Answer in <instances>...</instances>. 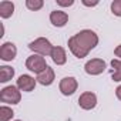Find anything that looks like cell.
I'll return each mask as SVG.
<instances>
[{
	"label": "cell",
	"mask_w": 121,
	"mask_h": 121,
	"mask_svg": "<svg viewBox=\"0 0 121 121\" xmlns=\"http://www.w3.org/2000/svg\"><path fill=\"white\" fill-rule=\"evenodd\" d=\"M78 105L83 110H86V111H90V110L95 108V105H97V95L93 91H84L78 97Z\"/></svg>",
	"instance_id": "52a82bcc"
},
{
	"label": "cell",
	"mask_w": 121,
	"mask_h": 121,
	"mask_svg": "<svg viewBox=\"0 0 121 121\" xmlns=\"http://www.w3.org/2000/svg\"><path fill=\"white\" fill-rule=\"evenodd\" d=\"M14 77V69L10 66L0 67V83H7Z\"/></svg>",
	"instance_id": "5bb4252c"
},
{
	"label": "cell",
	"mask_w": 121,
	"mask_h": 121,
	"mask_svg": "<svg viewBox=\"0 0 121 121\" xmlns=\"http://www.w3.org/2000/svg\"><path fill=\"white\" fill-rule=\"evenodd\" d=\"M47 63H46V58L43 56H39V54H31L27 57L26 60V69L30 70L31 73H36V74H40L43 73L46 69H47Z\"/></svg>",
	"instance_id": "277c9868"
},
{
	"label": "cell",
	"mask_w": 121,
	"mask_h": 121,
	"mask_svg": "<svg viewBox=\"0 0 121 121\" xmlns=\"http://www.w3.org/2000/svg\"><path fill=\"white\" fill-rule=\"evenodd\" d=\"M111 13L117 17H121V0H114L111 3Z\"/></svg>",
	"instance_id": "ac0fdd59"
},
{
	"label": "cell",
	"mask_w": 121,
	"mask_h": 121,
	"mask_svg": "<svg viewBox=\"0 0 121 121\" xmlns=\"http://www.w3.org/2000/svg\"><path fill=\"white\" fill-rule=\"evenodd\" d=\"M22 100V91L17 86H7L0 91V101L4 104H19Z\"/></svg>",
	"instance_id": "3957f363"
},
{
	"label": "cell",
	"mask_w": 121,
	"mask_h": 121,
	"mask_svg": "<svg viewBox=\"0 0 121 121\" xmlns=\"http://www.w3.org/2000/svg\"><path fill=\"white\" fill-rule=\"evenodd\" d=\"M81 3H83L84 6H87V7H94V6H97V4H98L97 0H95V2H87V0H83Z\"/></svg>",
	"instance_id": "ffe728a7"
},
{
	"label": "cell",
	"mask_w": 121,
	"mask_h": 121,
	"mask_svg": "<svg viewBox=\"0 0 121 121\" xmlns=\"http://www.w3.org/2000/svg\"><path fill=\"white\" fill-rule=\"evenodd\" d=\"M36 80H37V83L41 84V86H46V87H47V86H51V84L54 83V80H56V73H54V70L48 66L43 73L37 74Z\"/></svg>",
	"instance_id": "7c38bea8"
},
{
	"label": "cell",
	"mask_w": 121,
	"mask_h": 121,
	"mask_svg": "<svg viewBox=\"0 0 121 121\" xmlns=\"http://www.w3.org/2000/svg\"><path fill=\"white\" fill-rule=\"evenodd\" d=\"M111 67H112V73H111L112 81H121V60L118 58L111 60Z\"/></svg>",
	"instance_id": "9a60e30c"
},
{
	"label": "cell",
	"mask_w": 121,
	"mask_h": 121,
	"mask_svg": "<svg viewBox=\"0 0 121 121\" xmlns=\"http://www.w3.org/2000/svg\"><path fill=\"white\" fill-rule=\"evenodd\" d=\"M14 121H22V120H14Z\"/></svg>",
	"instance_id": "603a6c76"
},
{
	"label": "cell",
	"mask_w": 121,
	"mask_h": 121,
	"mask_svg": "<svg viewBox=\"0 0 121 121\" xmlns=\"http://www.w3.org/2000/svg\"><path fill=\"white\" fill-rule=\"evenodd\" d=\"M60 7H70L74 4V0H56Z\"/></svg>",
	"instance_id": "d6986e66"
},
{
	"label": "cell",
	"mask_w": 121,
	"mask_h": 121,
	"mask_svg": "<svg viewBox=\"0 0 121 121\" xmlns=\"http://www.w3.org/2000/svg\"><path fill=\"white\" fill-rule=\"evenodd\" d=\"M50 23L54 27H64L69 23V14L63 10H53L50 13Z\"/></svg>",
	"instance_id": "30bf717a"
},
{
	"label": "cell",
	"mask_w": 121,
	"mask_h": 121,
	"mask_svg": "<svg viewBox=\"0 0 121 121\" xmlns=\"http://www.w3.org/2000/svg\"><path fill=\"white\" fill-rule=\"evenodd\" d=\"M114 54H115V57H118V60H121V44L115 47V50H114Z\"/></svg>",
	"instance_id": "44dd1931"
},
{
	"label": "cell",
	"mask_w": 121,
	"mask_h": 121,
	"mask_svg": "<svg viewBox=\"0 0 121 121\" xmlns=\"http://www.w3.org/2000/svg\"><path fill=\"white\" fill-rule=\"evenodd\" d=\"M107 69V63L103 58H91L84 64V71L88 76H100Z\"/></svg>",
	"instance_id": "5b68a950"
},
{
	"label": "cell",
	"mask_w": 121,
	"mask_h": 121,
	"mask_svg": "<svg viewBox=\"0 0 121 121\" xmlns=\"http://www.w3.org/2000/svg\"><path fill=\"white\" fill-rule=\"evenodd\" d=\"M17 56V47L12 41H6L0 46V58L3 61H12Z\"/></svg>",
	"instance_id": "ba28073f"
},
{
	"label": "cell",
	"mask_w": 121,
	"mask_h": 121,
	"mask_svg": "<svg viewBox=\"0 0 121 121\" xmlns=\"http://www.w3.org/2000/svg\"><path fill=\"white\" fill-rule=\"evenodd\" d=\"M44 6L43 0H26V7L31 12H37Z\"/></svg>",
	"instance_id": "e0dca14e"
},
{
	"label": "cell",
	"mask_w": 121,
	"mask_h": 121,
	"mask_svg": "<svg viewBox=\"0 0 121 121\" xmlns=\"http://www.w3.org/2000/svg\"><path fill=\"white\" fill-rule=\"evenodd\" d=\"M53 47L54 46L51 44V41L46 37H39V39H36L34 41H31L29 44V48L33 51V54H39V56H43V57L50 56L51 51H53Z\"/></svg>",
	"instance_id": "7a4b0ae2"
},
{
	"label": "cell",
	"mask_w": 121,
	"mask_h": 121,
	"mask_svg": "<svg viewBox=\"0 0 121 121\" xmlns=\"http://www.w3.org/2000/svg\"><path fill=\"white\" fill-rule=\"evenodd\" d=\"M14 13V3L9 2V0H3L0 2V17L2 19H9Z\"/></svg>",
	"instance_id": "4fadbf2b"
},
{
	"label": "cell",
	"mask_w": 121,
	"mask_h": 121,
	"mask_svg": "<svg viewBox=\"0 0 121 121\" xmlns=\"http://www.w3.org/2000/svg\"><path fill=\"white\" fill-rule=\"evenodd\" d=\"M73 39H74V40H76V41H77V43H78V44L87 51V53H90L93 48H95L97 44H98V41H100L97 33L93 31V30H88V29L78 31L77 34L73 36Z\"/></svg>",
	"instance_id": "6da1fadb"
},
{
	"label": "cell",
	"mask_w": 121,
	"mask_h": 121,
	"mask_svg": "<svg viewBox=\"0 0 121 121\" xmlns=\"http://www.w3.org/2000/svg\"><path fill=\"white\" fill-rule=\"evenodd\" d=\"M58 88H60V93L63 95H66V97L73 95L78 88V81H77L76 77H64V78H61V81H60Z\"/></svg>",
	"instance_id": "8992f818"
},
{
	"label": "cell",
	"mask_w": 121,
	"mask_h": 121,
	"mask_svg": "<svg viewBox=\"0 0 121 121\" xmlns=\"http://www.w3.org/2000/svg\"><path fill=\"white\" fill-rule=\"evenodd\" d=\"M14 115V111L7 107V105H2L0 107V121H10Z\"/></svg>",
	"instance_id": "2e32d148"
},
{
	"label": "cell",
	"mask_w": 121,
	"mask_h": 121,
	"mask_svg": "<svg viewBox=\"0 0 121 121\" xmlns=\"http://www.w3.org/2000/svg\"><path fill=\"white\" fill-rule=\"evenodd\" d=\"M115 95H117V98L121 101V86H118V87L115 88Z\"/></svg>",
	"instance_id": "7402d4cb"
},
{
	"label": "cell",
	"mask_w": 121,
	"mask_h": 121,
	"mask_svg": "<svg viewBox=\"0 0 121 121\" xmlns=\"http://www.w3.org/2000/svg\"><path fill=\"white\" fill-rule=\"evenodd\" d=\"M50 57L53 60V63L57 64V66H64L67 63V53L61 46H54Z\"/></svg>",
	"instance_id": "8fae6325"
},
{
	"label": "cell",
	"mask_w": 121,
	"mask_h": 121,
	"mask_svg": "<svg viewBox=\"0 0 121 121\" xmlns=\"http://www.w3.org/2000/svg\"><path fill=\"white\" fill-rule=\"evenodd\" d=\"M36 84H37V80L29 74H22L17 81H16V86L19 87L20 91H24V93H30L36 88Z\"/></svg>",
	"instance_id": "9c48e42d"
}]
</instances>
